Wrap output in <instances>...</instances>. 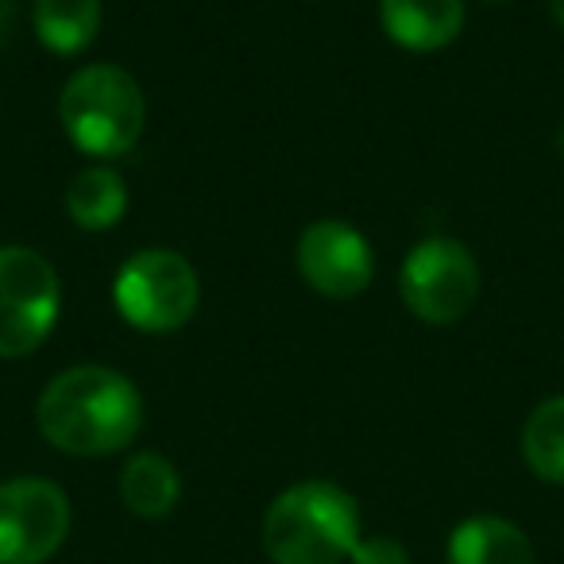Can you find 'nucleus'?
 Returning <instances> with one entry per match:
<instances>
[{"instance_id":"1","label":"nucleus","mask_w":564,"mask_h":564,"mask_svg":"<svg viewBox=\"0 0 564 564\" xmlns=\"http://www.w3.org/2000/svg\"><path fill=\"white\" fill-rule=\"evenodd\" d=\"M35 430L51 448L78 460L117 456L143 430V394L109 364H74L35 399Z\"/></svg>"},{"instance_id":"2","label":"nucleus","mask_w":564,"mask_h":564,"mask_svg":"<svg viewBox=\"0 0 564 564\" xmlns=\"http://www.w3.org/2000/svg\"><path fill=\"white\" fill-rule=\"evenodd\" d=\"M364 538L352 491L333 479H299L263 510L259 541L271 564H345Z\"/></svg>"},{"instance_id":"3","label":"nucleus","mask_w":564,"mask_h":564,"mask_svg":"<svg viewBox=\"0 0 564 564\" xmlns=\"http://www.w3.org/2000/svg\"><path fill=\"white\" fill-rule=\"evenodd\" d=\"M58 124L86 159L117 163L140 143L148 101L140 82L124 66L89 63L66 78L58 94Z\"/></svg>"},{"instance_id":"4","label":"nucleus","mask_w":564,"mask_h":564,"mask_svg":"<svg viewBox=\"0 0 564 564\" xmlns=\"http://www.w3.org/2000/svg\"><path fill=\"white\" fill-rule=\"evenodd\" d=\"M202 302V279L197 267L182 251L171 248H143L120 263L112 279V306L120 322L132 329L166 337L189 325Z\"/></svg>"},{"instance_id":"5","label":"nucleus","mask_w":564,"mask_h":564,"mask_svg":"<svg viewBox=\"0 0 564 564\" xmlns=\"http://www.w3.org/2000/svg\"><path fill=\"white\" fill-rule=\"evenodd\" d=\"M63 314V279L43 251L0 248V360H20L47 345Z\"/></svg>"},{"instance_id":"6","label":"nucleus","mask_w":564,"mask_h":564,"mask_svg":"<svg viewBox=\"0 0 564 564\" xmlns=\"http://www.w3.org/2000/svg\"><path fill=\"white\" fill-rule=\"evenodd\" d=\"M479 259L456 236H425L399 267V294L425 325H453L479 299Z\"/></svg>"},{"instance_id":"7","label":"nucleus","mask_w":564,"mask_h":564,"mask_svg":"<svg viewBox=\"0 0 564 564\" xmlns=\"http://www.w3.org/2000/svg\"><path fill=\"white\" fill-rule=\"evenodd\" d=\"M74 507L63 484L47 476H12L0 484V564H47L66 545Z\"/></svg>"},{"instance_id":"8","label":"nucleus","mask_w":564,"mask_h":564,"mask_svg":"<svg viewBox=\"0 0 564 564\" xmlns=\"http://www.w3.org/2000/svg\"><path fill=\"white\" fill-rule=\"evenodd\" d=\"M294 259H299V274L310 291L333 302L360 299L376 279V251H371L368 236L333 217L302 228Z\"/></svg>"},{"instance_id":"9","label":"nucleus","mask_w":564,"mask_h":564,"mask_svg":"<svg viewBox=\"0 0 564 564\" xmlns=\"http://www.w3.org/2000/svg\"><path fill=\"white\" fill-rule=\"evenodd\" d=\"M464 0H379V24L387 40L414 55L441 51L464 32Z\"/></svg>"},{"instance_id":"10","label":"nucleus","mask_w":564,"mask_h":564,"mask_svg":"<svg viewBox=\"0 0 564 564\" xmlns=\"http://www.w3.org/2000/svg\"><path fill=\"white\" fill-rule=\"evenodd\" d=\"M448 564H538L533 538L502 514H471L453 525L445 545Z\"/></svg>"},{"instance_id":"11","label":"nucleus","mask_w":564,"mask_h":564,"mask_svg":"<svg viewBox=\"0 0 564 564\" xmlns=\"http://www.w3.org/2000/svg\"><path fill=\"white\" fill-rule=\"evenodd\" d=\"M120 507L140 522H163L182 502V471L174 468L171 456L155 448H140L120 464L117 476Z\"/></svg>"},{"instance_id":"12","label":"nucleus","mask_w":564,"mask_h":564,"mask_svg":"<svg viewBox=\"0 0 564 564\" xmlns=\"http://www.w3.org/2000/svg\"><path fill=\"white\" fill-rule=\"evenodd\" d=\"M66 217L82 228V232H109L120 225L128 213V182L120 178L117 166L109 163H89L70 178L63 194Z\"/></svg>"},{"instance_id":"13","label":"nucleus","mask_w":564,"mask_h":564,"mask_svg":"<svg viewBox=\"0 0 564 564\" xmlns=\"http://www.w3.org/2000/svg\"><path fill=\"white\" fill-rule=\"evenodd\" d=\"M101 0H35L32 4L35 35L51 55L63 58H74L94 47V40L101 35Z\"/></svg>"},{"instance_id":"14","label":"nucleus","mask_w":564,"mask_h":564,"mask_svg":"<svg viewBox=\"0 0 564 564\" xmlns=\"http://www.w3.org/2000/svg\"><path fill=\"white\" fill-rule=\"evenodd\" d=\"M518 453L541 484L564 487V394H549L530 410L518 433Z\"/></svg>"},{"instance_id":"15","label":"nucleus","mask_w":564,"mask_h":564,"mask_svg":"<svg viewBox=\"0 0 564 564\" xmlns=\"http://www.w3.org/2000/svg\"><path fill=\"white\" fill-rule=\"evenodd\" d=\"M348 564H410V549L391 533H376V538H360Z\"/></svg>"},{"instance_id":"16","label":"nucleus","mask_w":564,"mask_h":564,"mask_svg":"<svg viewBox=\"0 0 564 564\" xmlns=\"http://www.w3.org/2000/svg\"><path fill=\"white\" fill-rule=\"evenodd\" d=\"M545 9H549V17H553V24L564 32V0H545Z\"/></svg>"},{"instance_id":"17","label":"nucleus","mask_w":564,"mask_h":564,"mask_svg":"<svg viewBox=\"0 0 564 564\" xmlns=\"http://www.w3.org/2000/svg\"><path fill=\"white\" fill-rule=\"evenodd\" d=\"M556 155L564 159V128H561V132H556Z\"/></svg>"},{"instance_id":"18","label":"nucleus","mask_w":564,"mask_h":564,"mask_svg":"<svg viewBox=\"0 0 564 564\" xmlns=\"http://www.w3.org/2000/svg\"><path fill=\"white\" fill-rule=\"evenodd\" d=\"M479 4H507V0H479Z\"/></svg>"}]
</instances>
